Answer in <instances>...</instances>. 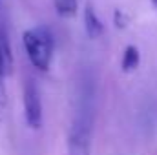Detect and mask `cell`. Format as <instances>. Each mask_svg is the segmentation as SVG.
<instances>
[{
    "label": "cell",
    "instance_id": "6da1fadb",
    "mask_svg": "<svg viewBox=\"0 0 157 155\" xmlns=\"http://www.w3.org/2000/svg\"><path fill=\"white\" fill-rule=\"evenodd\" d=\"M22 42L28 53V59L33 68L39 71H48L53 55V37L51 31L44 26L26 29L22 35Z\"/></svg>",
    "mask_w": 157,
    "mask_h": 155
},
{
    "label": "cell",
    "instance_id": "7a4b0ae2",
    "mask_svg": "<svg viewBox=\"0 0 157 155\" xmlns=\"http://www.w3.org/2000/svg\"><path fill=\"white\" fill-rule=\"evenodd\" d=\"M91 108L82 104L68 135V155H91Z\"/></svg>",
    "mask_w": 157,
    "mask_h": 155
},
{
    "label": "cell",
    "instance_id": "3957f363",
    "mask_svg": "<svg viewBox=\"0 0 157 155\" xmlns=\"http://www.w3.org/2000/svg\"><path fill=\"white\" fill-rule=\"evenodd\" d=\"M22 97H24V117H26L28 126L31 130H40V126H42V100H40V93L35 80L26 78Z\"/></svg>",
    "mask_w": 157,
    "mask_h": 155
},
{
    "label": "cell",
    "instance_id": "277c9868",
    "mask_svg": "<svg viewBox=\"0 0 157 155\" xmlns=\"http://www.w3.org/2000/svg\"><path fill=\"white\" fill-rule=\"evenodd\" d=\"M13 68H15V59H13L7 26L0 20V77H9L13 73Z\"/></svg>",
    "mask_w": 157,
    "mask_h": 155
},
{
    "label": "cell",
    "instance_id": "5b68a950",
    "mask_svg": "<svg viewBox=\"0 0 157 155\" xmlns=\"http://www.w3.org/2000/svg\"><path fill=\"white\" fill-rule=\"evenodd\" d=\"M84 29H86V35L91 40H97L104 33V26H102L101 18L97 17L91 4H86V7H84Z\"/></svg>",
    "mask_w": 157,
    "mask_h": 155
},
{
    "label": "cell",
    "instance_id": "8992f818",
    "mask_svg": "<svg viewBox=\"0 0 157 155\" xmlns=\"http://www.w3.org/2000/svg\"><path fill=\"white\" fill-rule=\"evenodd\" d=\"M141 64V53L135 46H126L124 53H122V60H121V70L124 73H132L139 68Z\"/></svg>",
    "mask_w": 157,
    "mask_h": 155
},
{
    "label": "cell",
    "instance_id": "52a82bcc",
    "mask_svg": "<svg viewBox=\"0 0 157 155\" xmlns=\"http://www.w3.org/2000/svg\"><path fill=\"white\" fill-rule=\"evenodd\" d=\"M57 15L62 18H70L77 13V0H53Z\"/></svg>",
    "mask_w": 157,
    "mask_h": 155
},
{
    "label": "cell",
    "instance_id": "ba28073f",
    "mask_svg": "<svg viewBox=\"0 0 157 155\" xmlns=\"http://www.w3.org/2000/svg\"><path fill=\"white\" fill-rule=\"evenodd\" d=\"M6 108H7V95H6V86H4V78L0 77V124L6 119Z\"/></svg>",
    "mask_w": 157,
    "mask_h": 155
},
{
    "label": "cell",
    "instance_id": "9c48e42d",
    "mask_svg": "<svg viewBox=\"0 0 157 155\" xmlns=\"http://www.w3.org/2000/svg\"><path fill=\"white\" fill-rule=\"evenodd\" d=\"M113 22H115V26H117L119 29H122V28L128 26V17H126L121 9H117V11H115V17H113Z\"/></svg>",
    "mask_w": 157,
    "mask_h": 155
},
{
    "label": "cell",
    "instance_id": "30bf717a",
    "mask_svg": "<svg viewBox=\"0 0 157 155\" xmlns=\"http://www.w3.org/2000/svg\"><path fill=\"white\" fill-rule=\"evenodd\" d=\"M150 2H152V6H154V7L157 9V0H150Z\"/></svg>",
    "mask_w": 157,
    "mask_h": 155
}]
</instances>
